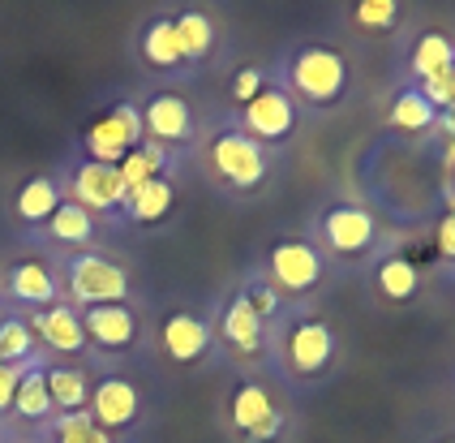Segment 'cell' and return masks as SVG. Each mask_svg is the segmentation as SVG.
Masks as SVG:
<instances>
[{"instance_id":"20","label":"cell","mask_w":455,"mask_h":443,"mask_svg":"<svg viewBox=\"0 0 455 443\" xmlns=\"http://www.w3.org/2000/svg\"><path fill=\"white\" fill-rule=\"evenodd\" d=\"M172 203H177V189H172L168 177H155V181L138 185L133 194H125L129 220H138V224H159V220H168Z\"/></svg>"},{"instance_id":"13","label":"cell","mask_w":455,"mask_h":443,"mask_svg":"<svg viewBox=\"0 0 455 443\" xmlns=\"http://www.w3.org/2000/svg\"><path fill=\"white\" fill-rule=\"evenodd\" d=\"M206 349H211V327H206V318H198V314H189V310H172L164 318V353H168L177 366L203 362Z\"/></svg>"},{"instance_id":"23","label":"cell","mask_w":455,"mask_h":443,"mask_svg":"<svg viewBox=\"0 0 455 443\" xmlns=\"http://www.w3.org/2000/svg\"><path fill=\"white\" fill-rule=\"evenodd\" d=\"M164 159H168V151H164L159 142H151V138H142V147H133V151H129V156L116 164L125 194H133L138 185L155 181V177H164Z\"/></svg>"},{"instance_id":"17","label":"cell","mask_w":455,"mask_h":443,"mask_svg":"<svg viewBox=\"0 0 455 443\" xmlns=\"http://www.w3.org/2000/svg\"><path fill=\"white\" fill-rule=\"evenodd\" d=\"M44 383H48L52 409L82 414L91 405V375L77 370V366H52V370H44Z\"/></svg>"},{"instance_id":"15","label":"cell","mask_w":455,"mask_h":443,"mask_svg":"<svg viewBox=\"0 0 455 443\" xmlns=\"http://www.w3.org/2000/svg\"><path fill=\"white\" fill-rule=\"evenodd\" d=\"M220 332H224V344L236 358H258V353H262V318L253 314V306L245 302V293L228 302Z\"/></svg>"},{"instance_id":"12","label":"cell","mask_w":455,"mask_h":443,"mask_svg":"<svg viewBox=\"0 0 455 443\" xmlns=\"http://www.w3.org/2000/svg\"><path fill=\"white\" fill-rule=\"evenodd\" d=\"M74 203L82 211H112L125 203V185H121V173L112 168V164H95V159H86V164H77L74 168Z\"/></svg>"},{"instance_id":"8","label":"cell","mask_w":455,"mask_h":443,"mask_svg":"<svg viewBox=\"0 0 455 443\" xmlns=\"http://www.w3.org/2000/svg\"><path fill=\"white\" fill-rule=\"evenodd\" d=\"M323 246H327L331 254H339V259H356V254H365L370 246H374V215L365 207H331L323 215Z\"/></svg>"},{"instance_id":"32","label":"cell","mask_w":455,"mask_h":443,"mask_svg":"<svg viewBox=\"0 0 455 443\" xmlns=\"http://www.w3.org/2000/svg\"><path fill=\"white\" fill-rule=\"evenodd\" d=\"M417 91H421V95H426L438 112H443V108H451L455 104V65H451V69H443V74H434V78H426Z\"/></svg>"},{"instance_id":"3","label":"cell","mask_w":455,"mask_h":443,"mask_svg":"<svg viewBox=\"0 0 455 443\" xmlns=\"http://www.w3.org/2000/svg\"><path fill=\"white\" fill-rule=\"evenodd\" d=\"M69 293L82 310L91 306H116L129 297V276L125 267H116L103 254H77L69 262Z\"/></svg>"},{"instance_id":"28","label":"cell","mask_w":455,"mask_h":443,"mask_svg":"<svg viewBox=\"0 0 455 443\" xmlns=\"http://www.w3.org/2000/svg\"><path fill=\"white\" fill-rule=\"evenodd\" d=\"M379 293L387 302H412L417 297V288H421V276H417V267L408 259H387L379 262Z\"/></svg>"},{"instance_id":"26","label":"cell","mask_w":455,"mask_h":443,"mask_svg":"<svg viewBox=\"0 0 455 443\" xmlns=\"http://www.w3.org/2000/svg\"><path fill=\"white\" fill-rule=\"evenodd\" d=\"M13 414L26 417V422L52 417V396H48V383H44V366H30L22 375V383L13 391Z\"/></svg>"},{"instance_id":"25","label":"cell","mask_w":455,"mask_h":443,"mask_svg":"<svg viewBox=\"0 0 455 443\" xmlns=\"http://www.w3.org/2000/svg\"><path fill=\"white\" fill-rule=\"evenodd\" d=\"M455 65V44L443 35V30H426L417 44H412V74L426 82L434 74H443V69H451Z\"/></svg>"},{"instance_id":"34","label":"cell","mask_w":455,"mask_h":443,"mask_svg":"<svg viewBox=\"0 0 455 443\" xmlns=\"http://www.w3.org/2000/svg\"><path fill=\"white\" fill-rule=\"evenodd\" d=\"M262 86H267V82H262V69H241V74H236V82H232V100L245 108L253 95L262 91Z\"/></svg>"},{"instance_id":"4","label":"cell","mask_w":455,"mask_h":443,"mask_svg":"<svg viewBox=\"0 0 455 443\" xmlns=\"http://www.w3.org/2000/svg\"><path fill=\"white\" fill-rule=\"evenodd\" d=\"M267 271H271V288L275 293H292V297H301V293H314V288L323 285V254L309 246V241H292V237H283L271 246V254H267Z\"/></svg>"},{"instance_id":"33","label":"cell","mask_w":455,"mask_h":443,"mask_svg":"<svg viewBox=\"0 0 455 443\" xmlns=\"http://www.w3.org/2000/svg\"><path fill=\"white\" fill-rule=\"evenodd\" d=\"M35 362L26 366H0V414L4 409H13V391H18V383H22V375L30 370Z\"/></svg>"},{"instance_id":"21","label":"cell","mask_w":455,"mask_h":443,"mask_svg":"<svg viewBox=\"0 0 455 443\" xmlns=\"http://www.w3.org/2000/svg\"><path fill=\"white\" fill-rule=\"evenodd\" d=\"M56 207H60V185L52 181V177H30V181H22L18 198H13V211H18L22 224H48Z\"/></svg>"},{"instance_id":"7","label":"cell","mask_w":455,"mask_h":443,"mask_svg":"<svg viewBox=\"0 0 455 443\" xmlns=\"http://www.w3.org/2000/svg\"><path fill=\"white\" fill-rule=\"evenodd\" d=\"M241 125H245V133H250L253 142H258V138H262V142H283L288 133L297 130V104H292L288 91L262 86L250 104L241 108Z\"/></svg>"},{"instance_id":"29","label":"cell","mask_w":455,"mask_h":443,"mask_svg":"<svg viewBox=\"0 0 455 443\" xmlns=\"http://www.w3.org/2000/svg\"><path fill=\"white\" fill-rule=\"evenodd\" d=\"M35 362V332L22 318H4L0 323V366H26Z\"/></svg>"},{"instance_id":"30","label":"cell","mask_w":455,"mask_h":443,"mask_svg":"<svg viewBox=\"0 0 455 443\" xmlns=\"http://www.w3.org/2000/svg\"><path fill=\"white\" fill-rule=\"evenodd\" d=\"M56 443H112L108 431H100L91 414L82 409V414H60L56 417Z\"/></svg>"},{"instance_id":"1","label":"cell","mask_w":455,"mask_h":443,"mask_svg":"<svg viewBox=\"0 0 455 443\" xmlns=\"http://www.w3.org/2000/svg\"><path fill=\"white\" fill-rule=\"evenodd\" d=\"M288 82L297 91V100L314 108H331L339 104V95L348 91V60L335 52V48H323V44H309L292 56L288 65Z\"/></svg>"},{"instance_id":"19","label":"cell","mask_w":455,"mask_h":443,"mask_svg":"<svg viewBox=\"0 0 455 443\" xmlns=\"http://www.w3.org/2000/svg\"><path fill=\"white\" fill-rule=\"evenodd\" d=\"M172 27H177V44H180L185 65H198V60L211 56V48H215V27H211V18H206L203 9H180L177 18H172Z\"/></svg>"},{"instance_id":"35","label":"cell","mask_w":455,"mask_h":443,"mask_svg":"<svg viewBox=\"0 0 455 443\" xmlns=\"http://www.w3.org/2000/svg\"><path fill=\"white\" fill-rule=\"evenodd\" d=\"M245 302L253 306V314H258V318H267V314L279 310V293L271 285H253L250 293H245Z\"/></svg>"},{"instance_id":"31","label":"cell","mask_w":455,"mask_h":443,"mask_svg":"<svg viewBox=\"0 0 455 443\" xmlns=\"http://www.w3.org/2000/svg\"><path fill=\"white\" fill-rule=\"evenodd\" d=\"M353 18L361 22L365 30H391L400 22V9L391 4V0H365V4H356Z\"/></svg>"},{"instance_id":"10","label":"cell","mask_w":455,"mask_h":443,"mask_svg":"<svg viewBox=\"0 0 455 443\" xmlns=\"http://www.w3.org/2000/svg\"><path fill=\"white\" fill-rule=\"evenodd\" d=\"M189 133H194V112L185 104V95L159 91V95L147 100V108H142V138L168 147V142H185Z\"/></svg>"},{"instance_id":"14","label":"cell","mask_w":455,"mask_h":443,"mask_svg":"<svg viewBox=\"0 0 455 443\" xmlns=\"http://www.w3.org/2000/svg\"><path fill=\"white\" fill-rule=\"evenodd\" d=\"M35 336L52 344L56 353H82L86 349V332H82V314L74 306H48V310H35V318L26 323Z\"/></svg>"},{"instance_id":"39","label":"cell","mask_w":455,"mask_h":443,"mask_svg":"<svg viewBox=\"0 0 455 443\" xmlns=\"http://www.w3.org/2000/svg\"><path fill=\"white\" fill-rule=\"evenodd\" d=\"M443 443H455V439H443Z\"/></svg>"},{"instance_id":"38","label":"cell","mask_w":455,"mask_h":443,"mask_svg":"<svg viewBox=\"0 0 455 443\" xmlns=\"http://www.w3.org/2000/svg\"><path fill=\"white\" fill-rule=\"evenodd\" d=\"M438 130H443V133H451V138H455V104L438 112Z\"/></svg>"},{"instance_id":"24","label":"cell","mask_w":455,"mask_h":443,"mask_svg":"<svg viewBox=\"0 0 455 443\" xmlns=\"http://www.w3.org/2000/svg\"><path fill=\"white\" fill-rule=\"evenodd\" d=\"M48 233L60 246H86L95 237V215L82 211L74 198H60V207L52 211V220H48Z\"/></svg>"},{"instance_id":"9","label":"cell","mask_w":455,"mask_h":443,"mask_svg":"<svg viewBox=\"0 0 455 443\" xmlns=\"http://www.w3.org/2000/svg\"><path fill=\"white\" fill-rule=\"evenodd\" d=\"M138 414H142V396H138V388L129 379H100L91 388V422L100 431H108V435L133 426Z\"/></svg>"},{"instance_id":"6","label":"cell","mask_w":455,"mask_h":443,"mask_svg":"<svg viewBox=\"0 0 455 443\" xmlns=\"http://www.w3.org/2000/svg\"><path fill=\"white\" fill-rule=\"evenodd\" d=\"M335 327L323 323V318H297L292 327H288V336H283V362L292 375H301V379H314V375H323L331 362H335Z\"/></svg>"},{"instance_id":"36","label":"cell","mask_w":455,"mask_h":443,"mask_svg":"<svg viewBox=\"0 0 455 443\" xmlns=\"http://www.w3.org/2000/svg\"><path fill=\"white\" fill-rule=\"evenodd\" d=\"M434 246H438V254L447 262H455V211H447L443 220H438V233H434Z\"/></svg>"},{"instance_id":"27","label":"cell","mask_w":455,"mask_h":443,"mask_svg":"<svg viewBox=\"0 0 455 443\" xmlns=\"http://www.w3.org/2000/svg\"><path fill=\"white\" fill-rule=\"evenodd\" d=\"M271 414H275V405H271V396H267L262 383H245V388L232 396V422H236V431H245V435H253Z\"/></svg>"},{"instance_id":"5","label":"cell","mask_w":455,"mask_h":443,"mask_svg":"<svg viewBox=\"0 0 455 443\" xmlns=\"http://www.w3.org/2000/svg\"><path fill=\"white\" fill-rule=\"evenodd\" d=\"M142 147V112L133 104H116L112 112H103L100 121H91L86 130V151L95 164H121V159Z\"/></svg>"},{"instance_id":"11","label":"cell","mask_w":455,"mask_h":443,"mask_svg":"<svg viewBox=\"0 0 455 443\" xmlns=\"http://www.w3.org/2000/svg\"><path fill=\"white\" fill-rule=\"evenodd\" d=\"M82 332L91 344H100L103 353H125L129 344L138 340V314L129 310V302L116 306H91L82 314Z\"/></svg>"},{"instance_id":"22","label":"cell","mask_w":455,"mask_h":443,"mask_svg":"<svg viewBox=\"0 0 455 443\" xmlns=\"http://www.w3.org/2000/svg\"><path fill=\"white\" fill-rule=\"evenodd\" d=\"M387 121H391V130H404V133H426L438 125V108L412 86V91H400L395 100H391V112H387Z\"/></svg>"},{"instance_id":"18","label":"cell","mask_w":455,"mask_h":443,"mask_svg":"<svg viewBox=\"0 0 455 443\" xmlns=\"http://www.w3.org/2000/svg\"><path fill=\"white\" fill-rule=\"evenodd\" d=\"M142 60H147L151 69H159V74H177L180 65H185L172 18H155L151 27L142 30Z\"/></svg>"},{"instance_id":"37","label":"cell","mask_w":455,"mask_h":443,"mask_svg":"<svg viewBox=\"0 0 455 443\" xmlns=\"http://www.w3.org/2000/svg\"><path fill=\"white\" fill-rule=\"evenodd\" d=\"M279 426H283V414H271V417H267V422H262V426H258V431H253L250 439H253V443L275 439V435H279Z\"/></svg>"},{"instance_id":"16","label":"cell","mask_w":455,"mask_h":443,"mask_svg":"<svg viewBox=\"0 0 455 443\" xmlns=\"http://www.w3.org/2000/svg\"><path fill=\"white\" fill-rule=\"evenodd\" d=\"M9 293L22 302V306H56V276L39 259H22L9 267Z\"/></svg>"},{"instance_id":"2","label":"cell","mask_w":455,"mask_h":443,"mask_svg":"<svg viewBox=\"0 0 455 443\" xmlns=\"http://www.w3.org/2000/svg\"><path fill=\"white\" fill-rule=\"evenodd\" d=\"M206 164H211V173L228 185V189H241V194H250L258 185L267 181V151H262V142H253L245 130H220L211 138V147H206Z\"/></svg>"}]
</instances>
